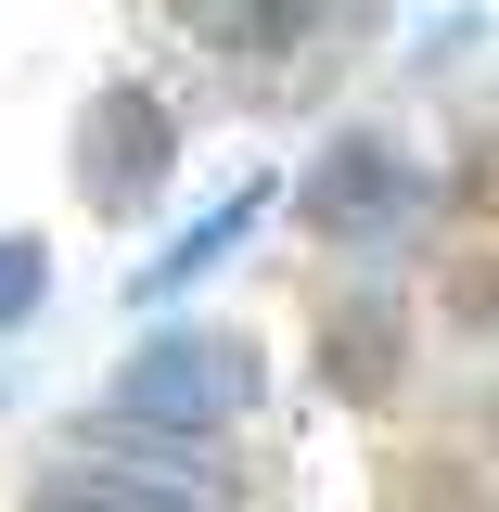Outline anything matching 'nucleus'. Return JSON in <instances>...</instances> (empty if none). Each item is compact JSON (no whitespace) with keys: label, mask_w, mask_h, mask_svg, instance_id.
I'll use <instances>...</instances> for the list:
<instances>
[{"label":"nucleus","mask_w":499,"mask_h":512,"mask_svg":"<svg viewBox=\"0 0 499 512\" xmlns=\"http://www.w3.org/2000/svg\"><path fill=\"white\" fill-rule=\"evenodd\" d=\"M244 218H256V192H231L205 231H180V256H154V295H167V282H192V269H218V244H244Z\"/></svg>","instance_id":"423d86ee"},{"label":"nucleus","mask_w":499,"mask_h":512,"mask_svg":"<svg viewBox=\"0 0 499 512\" xmlns=\"http://www.w3.org/2000/svg\"><path fill=\"white\" fill-rule=\"evenodd\" d=\"M384 372H397V320L359 308L346 333H333V384H346V397H384Z\"/></svg>","instance_id":"39448f33"},{"label":"nucleus","mask_w":499,"mask_h":512,"mask_svg":"<svg viewBox=\"0 0 499 512\" xmlns=\"http://www.w3.org/2000/svg\"><path fill=\"white\" fill-rule=\"evenodd\" d=\"M39 282H52V269H39V244H0V333L39 308Z\"/></svg>","instance_id":"0eeeda50"},{"label":"nucleus","mask_w":499,"mask_h":512,"mask_svg":"<svg viewBox=\"0 0 499 512\" xmlns=\"http://www.w3.org/2000/svg\"><path fill=\"white\" fill-rule=\"evenodd\" d=\"M167 154H180V128L154 90H103L90 116H77V192L103 205V218H141L154 192H167Z\"/></svg>","instance_id":"f03ea898"},{"label":"nucleus","mask_w":499,"mask_h":512,"mask_svg":"<svg viewBox=\"0 0 499 512\" xmlns=\"http://www.w3.org/2000/svg\"><path fill=\"white\" fill-rule=\"evenodd\" d=\"M308 13L320 0H192V26H205V39H218V52H295V39H308Z\"/></svg>","instance_id":"20e7f679"},{"label":"nucleus","mask_w":499,"mask_h":512,"mask_svg":"<svg viewBox=\"0 0 499 512\" xmlns=\"http://www.w3.org/2000/svg\"><path fill=\"white\" fill-rule=\"evenodd\" d=\"M308 218L333 231V244H384V231H410V218H423V180H410V154H397V141L346 128V141L308 167Z\"/></svg>","instance_id":"7ed1b4c3"},{"label":"nucleus","mask_w":499,"mask_h":512,"mask_svg":"<svg viewBox=\"0 0 499 512\" xmlns=\"http://www.w3.org/2000/svg\"><path fill=\"white\" fill-rule=\"evenodd\" d=\"M244 397H256V359L231 333H154L116 372V423H141V436H218Z\"/></svg>","instance_id":"f257e3e1"}]
</instances>
